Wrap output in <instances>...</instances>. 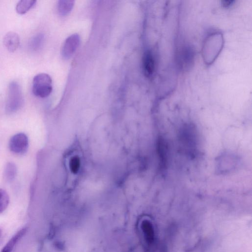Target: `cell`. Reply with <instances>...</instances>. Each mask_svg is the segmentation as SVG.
<instances>
[{
  "label": "cell",
  "instance_id": "obj_13",
  "mask_svg": "<svg viewBox=\"0 0 252 252\" xmlns=\"http://www.w3.org/2000/svg\"><path fill=\"white\" fill-rule=\"evenodd\" d=\"M68 166L70 171L73 174H77L81 167V159L77 155H74L69 160Z\"/></svg>",
  "mask_w": 252,
  "mask_h": 252
},
{
  "label": "cell",
  "instance_id": "obj_9",
  "mask_svg": "<svg viewBox=\"0 0 252 252\" xmlns=\"http://www.w3.org/2000/svg\"><path fill=\"white\" fill-rule=\"evenodd\" d=\"M35 0H21L19 1L16 5V11L19 14L27 13L36 3Z\"/></svg>",
  "mask_w": 252,
  "mask_h": 252
},
{
  "label": "cell",
  "instance_id": "obj_10",
  "mask_svg": "<svg viewBox=\"0 0 252 252\" xmlns=\"http://www.w3.org/2000/svg\"><path fill=\"white\" fill-rule=\"evenodd\" d=\"M17 174V167L14 163L7 162L4 168V178L7 182H11L15 178Z\"/></svg>",
  "mask_w": 252,
  "mask_h": 252
},
{
  "label": "cell",
  "instance_id": "obj_3",
  "mask_svg": "<svg viewBox=\"0 0 252 252\" xmlns=\"http://www.w3.org/2000/svg\"><path fill=\"white\" fill-rule=\"evenodd\" d=\"M8 147L10 151L16 155L25 154L29 147L28 136L23 132L14 134L9 140Z\"/></svg>",
  "mask_w": 252,
  "mask_h": 252
},
{
  "label": "cell",
  "instance_id": "obj_17",
  "mask_svg": "<svg viewBox=\"0 0 252 252\" xmlns=\"http://www.w3.org/2000/svg\"><path fill=\"white\" fill-rule=\"evenodd\" d=\"M1 234H2V231H1V230L0 229V238L1 236Z\"/></svg>",
  "mask_w": 252,
  "mask_h": 252
},
{
  "label": "cell",
  "instance_id": "obj_1",
  "mask_svg": "<svg viewBox=\"0 0 252 252\" xmlns=\"http://www.w3.org/2000/svg\"><path fill=\"white\" fill-rule=\"evenodd\" d=\"M24 103L22 88L16 81L11 82L8 87L7 97L5 110L6 113L11 114L18 111Z\"/></svg>",
  "mask_w": 252,
  "mask_h": 252
},
{
  "label": "cell",
  "instance_id": "obj_7",
  "mask_svg": "<svg viewBox=\"0 0 252 252\" xmlns=\"http://www.w3.org/2000/svg\"><path fill=\"white\" fill-rule=\"evenodd\" d=\"M142 67L144 75L150 77L153 74L155 68V61L150 51L146 52L142 59Z\"/></svg>",
  "mask_w": 252,
  "mask_h": 252
},
{
  "label": "cell",
  "instance_id": "obj_4",
  "mask_svg": "<svg viewBox=\"0 0 252 252\" xmlns=\"http://www.w3.org/2000/svg\"><path fill=\"white\" fill-rule=\"evenodd\" d=\"M79 36L75 33L71 35L65 40L62 50V56L66 59L71 57L79 45Z\"/></svg>",
  "mask_w": 252,
  "mask_h": 252
},
{
  "label": "cell",
  "instance_id": "obj_12",
  "mask_svg": "<svg viewBox=\"0 0 252 252\" xmlns=\"http://www.w3.org/2000/svg\"><path fill=\"white\" fill-rule=\"evenodd\" d=\"M44 39V35L38 33L33 36L29 44L30 49L32 51H38L42 46Z\"/></svg>",
  "mask_w": 252,
  "mask_h": 252
},
{
  "label": "cell",
  "instance_id": "obj_11",
  "mask_svg": "<svg viewBox=\"0 0 252 252\" xmlns=\"http://www.w3.org/2000/svg\"><path fill=\"white\" fill-rule=\"evenodd\" d=\"M141 228L145 239L149 243H151L154 240V231L150 222L147 220H143L141 224Z\"/></svg>",
  "mask_w": 252,
  "mask_h": 252
},
{
  "label": "cell",
  "instance_id": "obj_16",
  "mask_svg": "<svg viewBox=\"0 0 252 252\" xmlns=\"http://www.w3.org/2000/svg\"><path fill=\"white\" fill-rule=\"evenodd\" d=\"M234 0H223L222 1V5L224 7H228L231 6Z\"/></svg>",
  "mask_w": 252,
  "mask_h": 252
},
{
  "label": "cell",
  "instance_id": "obj_8",
  "mask_svg": "<svg viewBox=\"0 0 252 252\" xmlns=\"http://www.w3.org/2000/svg\"><path fill=\"white\" fill-rule=\"evenodd\" d=\"M27 228L24 227L16 232L3 247L1 252H12L17 242L25 234Z\"/></svg>",
  "mask_w": 252,
  "mask_h": 252
},
{
  "label": "cell",
  "instance_id": "obj_6",
  "mask_svg": "<svg viewBox=\"0 0 252 252\" xmlns=\"http://www.w3.org/2000/svg\"><path fill=\"white\" fill-rule=\"evenodd\" d=\"M3 43L8 51L13 52L17 49L19 46V36L15 32H7L3 37Z\"/></svg>",
  "mask_w": 252,
  "mask_h": 252
},
{
  "label": "cell",
  "instance_id": "obj_5",
  "mask_svg": "<svg viewBox=\"0 0 252 252\" xmlns=\"http://www.w3.org/2000/svg\"><path fill=\"white\" fill-rule=\"evenodd\" d=\"M177 55L180 67L186 69L191 65L193 58V54L191 48L189 47H183L180 50Z\"/></svg>",
  "mask_w": 252,
  "mask_h": 252
},
{
  "label": "cell",
  "instance_id": "obj_15",
  "mask_svg": "<svg viewBox=\"0 0 252 252\" xmlns=\"http://www.w3.org/2000/svg\"><path fill=\"white\" fill-rule=\"evenodd\" d=\"M9 197L7 192L0 189V214L4 211L8 206Z\"/></svg>",
  "mask_w": 252,
  "mask_h": 252
},
{
  "label": "cell",
  "instance_id": "obj_2",
  "mask_svg": "<svg viewBox=\"0 0 252 252\" xmlns=\"http://www.w3.org/2000/svg\"><path fill=\"white\" fill-rule=\"evenodd\" d=\"M52 91V81L47 73L36 75L32 80V92L36 96L44 98L50 95Z\"/></svg>",
  "mask_w": 252,
  "mask_h": 252
},
{
  "label": "cell",
  "instance_id": "obj_14",
  "mask_svg": "<svg viewBox=\"0 0 252 252\" xmlns=\"http://www.w3.org/2000/svg\"><path fill=\"white\" fill-rule=\"evenodd\" d=\"M73 5L74 1L60 0L58 5L59 12L62 15H65L70 11Z\"/></svg>",
  "mask_w": 252,
  "mask_h": 252
}]
</instances>
